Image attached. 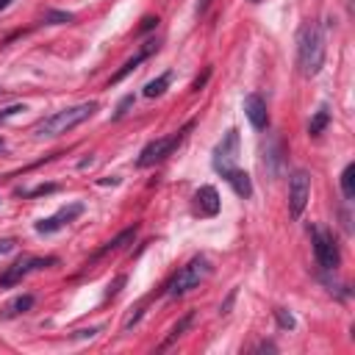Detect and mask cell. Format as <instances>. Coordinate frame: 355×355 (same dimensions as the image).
Returning a JSON list of instances; mask_svg holds the SVG:
<instances>
[{
	"mask_svg": "<svg viewBox=\"0 0 355 355\" xmlns=\"http://www.w3.org/2000/svg\"><path fill=\"white\" fill-rule=\"evenodd\" d=\"M324 67V31L319 22H302L297 31V69L302 78L319 75Z\"/></svg>",
	"mask_w": 355,
	"mask_h": 355,
	"instance_id": "6da1fadb",
	"label": "cell"
},
{
	"mask_svg": "<svg viewBox=\"0 0 355 355\" xmlns=\"http://www.w3.org/2000/svg\"><path fill=\"white\" fill-rule=\"evenodd\" d=\"M94 111H97V103H80V105H72V108H61V111L44 116V119L36 125V136L44 139V136L69 133L72 128H78L80 122H86Z\"/></svg>",
	"mask_w": 355,
	"mask_h": 355,
	"instance_id": "7a4b0ae2",
	"label": "cell"
},
{
	"mask_svg": "<svg viewBox=\"0 0 355 355\" xmlns=\"http://www.w3.org/2000/svg\"><path fill=\"white\" fill-rule=\"evenodd\" d=\"M208 275H211V261H208L205 255H197V258H191L186 266L178 269V275H175V277L169 280V286H166V294H169V297H183L186 291L197 288Z\"/></svg>",
	"mask_w": 355,
	"mask_h": 355,
	"instance_id": "3957f363",
	"label": "cell"
},
{
	"mask_svg": "<svg viewBox=\"0 0 355 355\" xmlns=\"http://www.w3.org/2000/svg\"><path fill=\"white\" fill-rule=\"evenodd\" d=\"M191 125H186V128H180L178 133H172V136H161V139H155V141H150V144H144V150L139 153V158H136V166H153V164H158V161H164L166 155H172V150L186 139V130H189Z\"/></svg>",
	"mask_w": 355,
	"mask_h": 355,
	"instance_id": "277c9868",
	"label": "cell"
},
{
	"mask_svg": "<svg viewBox=\"0 0 355 355\" xmlns=\"http://www.w3.org/2000/svg\"><path fill=\"white\" fill-rule=\"evenodd\" d=\"M311 230V244H313V255H316V263L324 269V272H333L338 263H341V252H338V244L333 239V233L322 230V227H308Z\"/></svg>",
	"mask_w": 355,
	"mask_h": 355,
	"instance_id": "5b68a950",
	"label": "cell"
},
{
	"mask_svg": "<svg viewBox=\"0 0 355 355\" xmlns=\"http://www.w3.org/2000/svg\"><path fill=\"white\" fill-rule=\"evenodd\" d=\"M58 258L47 255V258H33V255H19L11 266H6V272L0 275V288H8V286H17L28 272L33 269H47V266H55Z\"/></svg>",
	"mask_w": 355,
	"mask_h": 355,
	"instance_id": "8992f818",
	"label": "cell"
},
{
	"mask_svg": "<svg viewBox=\"0 0 355 355\" xmlns=\"http://www.w3.org/2000/svg\"><path fill=\"white\" fill-rule=\"evenodd\" d=\"M308 197H311V175L305 169H294L291 178H288V214L294 219L302 216V211L308 205Z\"/></svg>",
	"mask_w": 355,
	"mask_h": 355,
	"instance_id": "52a82bcc",
	"label": "cell"
},
{
	"mask_svg": "<svg viewBox=\"0 0 355 355\" xmlns=\"http://www.w3.org/2000/svg\"><path fill=\"white\" fill-rule=\"evenodd\" d=\"M236 155H239V130L230 128V130L222 136V141L214 147L211 164H214V169H216L219 175H225L227 169L236 166Z\"/></svg>",
	"mask_w": 355,
	"mask_h": 355,
	"instance_id": "ba28073f",
	"label": "cell"
},
{
	"mask_svg": "<svg viewBox=\"0 0 355 355\" xmlns=\"http://www.w3.org/2000/svg\"><path fill=\"white\" fill-rule=\"evenodd\" d=\"M80 214H83V202H69V205H64L58 214H53V216H47V219H39V222H36V233H42V236H50V233L61 230L67 222L78 219Z\"/></svg>",
	"mask_w": 355,
	"mask_h": 355,
	"instance_id": "9c48e42d",
	"label": "cell"
},
{
	"mask_svg": "<svg viewBox=\"0 0 355 355\" xmlns=\"http://www.w3.org/2000/svg\"><path fill=\"white\" fill-rule=\"evenodd\" d=\"M244 114H247V119H250V125H252L255 130H263V128L269 125L266 103H263V97H261V94H255V92L244 97Z\"/></svg>",
	"mask_w": 355,
	"mask_h": 355,
	"instance_id": "30bf717a",
	"label": "cell"
},
{
	"mask_svg": "<svg viewBox=\"0 0 355 355\" xmlns=\"http://www.w3.org/2000/svg\"><path fill=\"white\" fill-rule=\"evenodd\" d=\"M219 194L214 186H200L197 194H194V211L200 216H216L219 214Z\"/></svg>",
	"mask_w": 355,
	"mask_h": 355,
	"instance_id": "8fae6325",
	"label": "cell"
},
{
	"mask_svg": "<svg viewBox=\"0 0 355 355\" xmlns=\"http://www.w3.org/2000/svg\"><path fill=\"white\" fill-rule=\"evenodd\" d=\"M222 178L230 183V189H233L241 200H250V197H252V180H250V175H247L244 169H236V166H233V169H227Z\"/></svg>",
	"mask_w": 355,
	"mask_h": 355,
	"instance_id": "7c38bea8",
	"label": "cell"
},
{
	"mask_svg": "<svg viewBox=\"0 0 355 355\" xmlns=\"http://www.w3.org/2000/svg\"><path fill=\"white\" fill-rule=\"evenodd\" d=\"M155 50H158V42H147V47H141L133 58H128V61L119 67V72L111 78V86H114V83H119V80H125V78H128V75H130V72H133L144 58H150V53H155Z\"/></svg>",
	"mask_w": 355,
	"mask_h": 355,
	"instance_id": "4fadbf2b",
	"label": "cell"
},
{
	"mask_svg": "<svg viewBox=\"0 0 355 355\" xmlns=\"http://www.w3.org/2000/svg\"><path fill=\"white\" fill-rule=\"evenodd\" d=\"M31 308H33V294H19V297H14L11 302L3 305L0 316H3V319H14V316H19V313H25V311H31Z\"/></svg>",
	"mask_w": 355,
	"mask_h": 355,
	"instance_id": "5bb4252c",
	"label": "cell"
},
{
	"mask_svg": "<svg viewBox=\"0 0 355 355\" xmlns=\"http://www.w3.org/2000/svg\"><path fill=\"white\" fill-rule=\"evenodd\" d=\"M133 239H136V225H133V227H128V230H122V233H119L116 239H111V241H108V244H105V247H103V250H100L97 255H105V252L122 250V247H125L128 241H133Z\"/></svg>",
	"mask_w": 355,
	"mask_h": 355,
	"instance_id": "9a60e30c",
	"label": "cell"
},
{
	"mask_svg": "<svg viewBox=\"0 0 355 355\" xmlns=\"http://www.w3.org/2000/svg\"><path fill=\"white\" fill-rule=\"evenodd\" d=\"M169 80H172V72H164V75H158L155 80H150V83L144 86V97H161V94L166 92Z\"/></svg>",
	"mask_w": 355,
	"mask_h": 355,
	"instance_id": "2e32d148",
	"label": "cell"
},
{
	"mask_svg": "<svg viewBox=\"0 0 355 355\" xmlns=\"http://www.w3.org/2000/svg\"><path fill=\"white\" fill-rule=\"evenodd\" d=\"M191 319H194V313H186V316H183V319H180V322H178V324H175V327L169 330V336H166V341H164V344H161L158 349H169V347H172V344H175V341H178V338H180V336L186 333V327L191 324Z\"/></svg>",
	"mask_w": 355,
	"mask_h": 355,
	"instance_id": "e0dca14e",
	"label": "cell"
},
{
	"mask_svg": "<svg viewBox=\"0 0 355 355\" xmlns=\"http://www.w3.org/2000/svg\"><path fill=\"white\" fill-rule=\"evenodd\" d=\"M341 191L347 200H355V164H347L341 172Z\"/></svg>",
	"mask_w": 355,
	"mask_h": 355,
	"instance_id": "ac0fdd59",
	"label": "cell"
},
{
	"mask_svg": "<svg viewBox=\"0 0 355 355\" xmlns=\"http://www.w3.org/2000/svg\"><path fill=\"white\" fill-rule=\"evenodd\" d=\"M327 122H330L327 108H319V111L311 116V122H308V133H311V136H319V133L327 128Z\"/></svg>",
	"mask_w": 355,
	"mask_h": 355,
	"instance_id": "d6986e66",
	"label": "cell"
},
{
	"mask_svg": "<svg viewBox=\"0 0 355 355\" xmlns=\"http://www.w3.org/2000/svg\"><path fill=\"white\" fill-rule=\"evenodd\" d=\"M75 19V14L72 11H44V25H67V22H72Z\"/></svg>",
	"mask_w": 355,
	"mask_h": 355,
	"instance_id": "ffe728a7",
	"label": "cell"
},
{
	"mask_svg": "<svg viewBox=\"0 0 355 355\" xmlns=\"http://www.w3.org/2000/svg\"><path fill=\"white\" fill-rule=\"evenodd\" d=\"M275 319H277V324H280L283 330H294V324H297L294 316H291L286 308H275Z\"/></svg>",
	"mask_w": 355,
	"mask_h": 355,
	"instance_id": "44dd1931",
	"label": "cell"
},
{
	"mask_svg": "<svg viewBox=\"0 0 355 355\" xmlns=\"http://www.w3.org/2000/svg\"><path fill=\"white\" fill-rule=\"evenodd\" d=\"M133 103H136V97H133V94H125V97L119 100V105H116V111H114V119H122V116L128 114V108H130Z\"/></svg>",
	"mask_w": 355,
	"mask_h": 355,
	"instance_id": "7402d4cb",
	"label": "cell"
},
{
	"mask_svg": "<svg viewBox=\"0 0 355 355\" xmlns=\"http://www.w3.org/2000/svg\"><path fill=\"white\" fill-rule=\"evenodd\" d=\"M58 186L55 183H44V186H36L33 191H25V197H39V194H53Z\"/></svg>",
	"mask_w": 355,
	"mask_h": 355,
	"instance_id": "603a6c76",
	"label": "cell"
},
{
	"mask_svg": "<svg viewBox=\"0 0 355 355\" xmlns=\"http://www.w3.org/2000/svg\"><path fill=\"white\" fill-rule=\"evenodd\" d=\"M19 111H25V105H8V108H3L0 111V122L8 119V116H14V114H19Z\"/></svg>",
	"mask_w": 355,
	"mask_h": 355,
	"instance_id": "cb8c5ba5",
	"label": "cell"
},
{
	"mask_svg": "<svg viewBox=\"0 0 355 355\" xmlns=\"http://www.w3.org/2000/svg\"><path fill=\"white\" fill-rule=\"evenodd\" d=\"M208 75H211V69H205V72H202V75H200V78H197V80L191 83V92H200V89L205 86V80H208Z\"/></svg>",
	"mask_w": 355,
	"mask_h": 355,
	"instance_id": "d4e9b609",
	"label": "cell"
},
{
	"mask_svg": "<svg viewBox=\"0 0 355 355\" xmlns=\"http://www.w3.org/2000/svg\"><path fill=\"white\" fill-rule=\"evenodd\" d=\"M119 286H125V275H119V277L114 280V286H108V291H105V297H114V294L119 291Z\"/></svg>",
	"mask_w": 355,
	"mask_h": 355,
	"instance_id": "484cf974",
	"label": "cell"
},
{
	"mask_svg": "<svg viewBox=\"0 0 355 355\" xmlns=\"http://www.w3.org/2000/svg\"><path fill=\"white\" fill-rule=\"evenodd\" d=\"M233 300H236V288H233V291L227 294V300L219 305V313H230V305H233Z\"/></svg>",
	"mask_w": 355,
	"mask_h": 355,
	"instance_id": "4316f807",
	"label": "cell"
},
{
	"mask_svg": "<svg viewBox=\"0 0 355 355\" xmlns=\"http://www.w3.org/2000/svg\"><path fill=\"white\" fill-rule=\"evenodd\" d=\"M155 25H158V17H144V19H141V28H139V31L144 33V31H150V28H155Z\"/></svg>",
	"mask_w": 355,
	"mask_h": 355,
	"instance_id": "83f0119b",
	"label": "cell"
},
{
	"mask_svg": "<svg viewBox=\"0 0 355 355\" xmlns=\"http://www.w3.org/2000/svg\"><path fill=\"white\" fill-rule=\"evenodd\" d=\"M17 244H14V239H0V255H6V252H11Z\"/></svg>",
	"mask_w": 355,
	"mask_h": 355,
	"instance_id": "f1b7e54d",
	"label": "cell"
},
{
	"mask_svg": "<svg viewBox=\"0 0 355 355\" xmlns=\"http://www.w3.org/2000/svg\"><path fill=\"white\" fill-rule=\"evenodd\" d=\"M208 6H211V0H197V14H205Z\"/></svg>",
	"mask_w": 355,
	"mask_h": 355,
	"instance_id": "f546056e",
	"label": "cell"
},
{
	"mask_svg": "<svg viewBox=\"0 0 355 355\" xmlns=\"http://www.w3.org/2000/svg\"><path fill=\"white\" fill-rule=\"evenodd\" d=\"M8 3H11V0H0V11H3V8L8 6Z\"/></svg>",
	"mask_w": 355,
	"mask_h": 355,
	"instance_id": "4dcf8cb0",
	"label": "cell"
},
{
	"mask_svg": "<svg viewBox=\"0 0 355 355\" xmlns=\"http://www.w3.org/2000/svg\"><path fill=\"white\" fill-rule=\"evenodd\" d=\"M3 150H6V139L0 136V153H3Z\"/></svg>",
	"mask_w": 355,
	"mask_h": 355,
	"instance_id": "1f68e13d",
	"label": "cell"
},
{
	"mask_svg": "<svg viewBox=\"0 0 355 355\" xmlns=\"http://www.w3.org/2000/svg\"><path fill=\"white\" fill-rule=\"evenodd\" d=\"M3 94H6V89H0V97H3Z\"/></svg>",
	"mask_w": 355,
	"mask_h": 355,
	"instance_id": "d6a6232c",
	"label": "cell"
},
{
	"mask_svg": "<svg viewBox=\"0 0 355 355\" xmlns=\"http://www.w3.org/2000/svg\"><path fill=\"white\" fill-rule=\"evenodd\" d=\"M250 3H261V0H250Z\"/></svg>",
	"mask_w": 355,
	"mask_h": 355,
	"instance_id": "836d02e7",
	"label": "cell"
}]
</instances>
